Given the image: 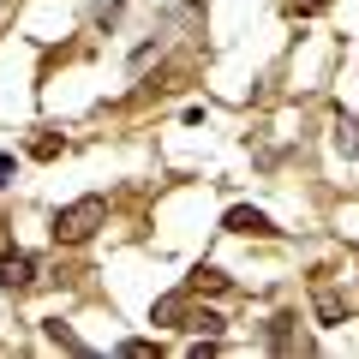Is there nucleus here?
Wrapping results in <instances>:
<instances>
[{"instance_id": "1", "label": "nucleus", "mask_w": 359, "mask_h": 359, "mask_svg": "<svg viewBox=\"0 0 359 359\" xmlns=\"http://www.w3.org/2000/svg\"><path fill=\"white\" fill-rule=\"evenodd\" d=\"M108 222V198H72L66 210H54V245H84L90 233Z\"/></svg>"}, {"instance_id": "2", "label": "nucleus", "mask_w": 359, "mask_h": 359, "mask_svg": "<svg viewBox=\"0 0 359 359\" xmlns=\"http://www.w3.org/2000/svg\"><path fill=\"white\" fill-rule=\"evenodd\" d=\"M30 282H36V257H30V252H6V257H0V287H13V294H18V287H30Z\"/></svg>"}, {"instance_id": "3", "label": "nucleus", "mask_w": 359, "mask_h": 359, "mask_svg": "<svg viewBox=\"0 0 359 359\" xmlns=\"http://www.w3.org/2000/svg\"><path fill=\"white\" fill-rule=\"evenodd\" d=\"M311 311H318V323L330 330V323H341V318H347V299L335 294L330 282H318V287H311Z\"/></svg>"}, {"instance_id": "4", "label": "nucleus", "mask_w": 359, "mask_h": 359, "mask_svg": "<svg viewBox=\"0 0 359 359\" xmlns=\"http://www.w3.org/2000/svg\"><path fill=\"white\" fill-rule=\"evenodd\" d=\"M186 306H192V294H186V287H180V294H162V299L150 306V323H162V330H180Z\"/></svg>"}, {"instance_id": "5", "label": "nucleus", "mask_w": 359, "mask_h": 359, "mask_svg": "<svg viewBox=\"0 0 359 359\" xmlns=\"http://www.w3.org/2000/svg\"><path fill=\"white\" fill-rule=\"evenodd\" d=\"M228 233H276V222L264 216V210H252V204H240V210H228V222H222Z\"/></svg>"}, {"instance_id": "6", "label": "nucleus", "mask_w": 359, "mask_h": 359, "mask_svg": "<svg viewBox=\"0 0 359 359\" xmlns=\"http://www.w3.org/2000/svg\"><path fill=\"white\" fill-rule=\"evenodd\" d=\"M222 287H228V276H222L216 264H198L192 276H186V294H222Z\"/></svg>"}, {"instance_id": "7", "label": "nucleus", "mask_w": 359, "mask_h": 359, "mask_svg": "<svg viewBox=\"0 0 359 359\" xmlns=\"http://www.w3.org/2000/svg\"><path fill=\"white\" fill-rule=\"evenodd\" d=\"M180 330H192V335H222V311H192V306H186Z\"/></svg>"}, {"instance_id": "8", "label": "nucleus", "mask_w": 359, "mask_h": 359, "mask_svg": "<svg viewBox=\"0 0 359 359\" xmlns=\"http://www.w3.org/2000/svg\"><path fill=\"white\" fill-rule=\"evenodd\" d=\"M335 150H341V156H359V120H353V114L335 120Z\"/></svg>"}, {"instance_id": "9", "label": "nucleus", "mask_w": 359, "mask_h": 359, "mask_svg": "<svg viewBox=\"0 0 359 359\" xmlns=\"http://www.w3.org/2000/svg\"><path fill=\"white\" fill-rule=\"evenodd\" d=\"M42 330H48V341H54V347H66V353H90V347H84V341H78V335H72V330H66V323H60V318H54V323H42Z\"/></svg>"}, {"instance_id": "10", "label": "nucleus", "mask_w": 359, "mask_h": 359, "mask_svg": "<svg viewBox=\"0 0 359 359\" xmlns=\"http://www.w3.org/2000/svg\"><path fill=\"white\" fill-rule=\"evenodd\" d=\"M269 347H276V353L294 347V318H269Z\"/></svg>"}, {"instance_id": "11", "label": "nucleus", "mask_w": 359, "mask_h": 359, "mask_svg": "<svg viewBox=\"0 0 359 359\" xmlns=\"http://www.w3.org/2000/svg\"><path fill=\"white\" fill-rule=\"evenodd\" d=\"M60 150H66V138H60V132H42V138L30 144V156H36V162H54Z\"/></svg>"}, {"instance_id": "12", "label": "nucleus", "mask_w": 359, "mask_h": 359, "mask_svg": "<svg viewBox=\"0 0 359 359\" xmlns=\"http://www.w3.org/2000/svg\"><path fill=\"white\" fill-rule=\"evenodd\" d=\"M120 353H126V359H156V341H126Z\"/></svg>"}, {"instance_id": "13", "label": "nucleus", "mask_w": 359, "mask_h": 359, "mask_svg": "<svg viewBox=\"0 0 359 359\" xmlns=\"http://www.w3.org/2000/svg\"><path fill=\"white\" fill-rule=\"evenodd\" d=\"M13 168H18V162H13L6 150H0V186H13Z\"/></svg>"}, {"instance_id": "14", "label": "nucleus", "mask_w": 359, "mask_h": 359, "mask_svg": "<svg viewBox=\"0 0 359 359\" xmlns=\"http://www.w3.org/2000/svg\"><path fill=\"white\" fill-rule=\"evenodd\" d=\"M323 6H330V0H299V13H323Z\"/></svg>"}]
</instances>
